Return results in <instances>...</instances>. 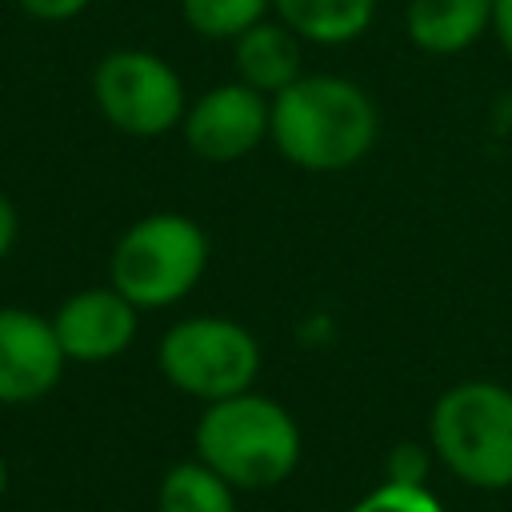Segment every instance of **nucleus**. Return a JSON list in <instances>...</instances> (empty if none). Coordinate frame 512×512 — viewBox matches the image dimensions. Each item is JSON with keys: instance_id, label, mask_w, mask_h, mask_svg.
I'll return each instance as SVG.
<instances>
[{"instance_id": "f257e3e1", "label": "nucleus", "mask_w": 512, "mask_h": 512, "mask_svg": "<svg viewBox=\"0 0 512 512\" xmlns=\"http://www.w3.org/2000/svg\"><path fill=\"white\" fill-rule=\"evenodd\" d=\"M380 136L376 100L348 76L304 72L280 96H272L268 140L304 172L356 168Z\"/></svg>"}, {"instance_id": "f03ea898", "label": "nucleus", "mask_w": 512, "mask_h": 512, "mask_svg": "<svg viewBox=\"0 0 512 512\" xmlns=\"http://www.w3.org/2000/svg\"><path fill=\"white\" fill-rule=\"evenodd\" d=\"M196 460L232 488H272L300 464V428L284 404L248 388L204 408L196 420Z\"/></svg>"}, {"instance_id": "7ed1b4c3", "label": "nucleus", "mask_w": 512, "mask_h": 512, "mask_svg": "<svg viewBox=\"0 0 512 512\" xmlns=\"http://www.w3.org/2000/svg\"><path fill=\"white\" fill-rule=\"evenodd\" d=\"M208 268V236L184 212H148L132 220L108 256V284L136 308L184 300Z\"/></svg>"}, {"instance_id": "20e7f679", "label": "nucleus", "mask_w": 512, "mask_h": 512, "mask_svg": "<svg viewBox=\"0 0 512 512\" xmlns=\"http://www.w3.org/2000/svg\"><path fill=\"white\" fill-rule=\"evenodd\" d=\"M432 452L472 488H512V388L496 380L452 384L428 416Z\"/></svg>"}, {"instance_id": "39448f33", "label": "nucleus", "mask_w": 512, "mask_h": 512, "mask_svg": "<svg viewBox=\"0 0 512 512\" xmlns=\"http://www.w3.org/2000/svg\"><path fill=\"white\" fill-rule=\"evenodd\" d=\"M156 364L176 392L216 404L252 388L260 372V344L240 320L188 316L160 336Z\"/></svg>"}, {"instance_id": "423d86ee", "label": "nucleus", "mask_w": 512, "mask_h": 512, "mask_svg": "<svg viewBox=\"0 0 512 512\" xmlns=\"http://www.w3.org/2000/svg\"><path fill=\"white\" fill-rule=\"evenodd\" d=\"M92 100L100 116L132 140L168 136L188 112L184 80L148 48H116L100 56L92 72Z\"/></svg>"}, {"instance_id": "0eeeda50", "label": "nucleus", "mask_w": 512, "mask_h": 512, "mask_svg": "<svg viewBox=\"0 0 512 512\" xmlns=\"http://www.w3.org/2000/svg\"><path fill=\"white\" fill-rule=\"evenodd\" d=\"M268 128L272 100L240 80H224L200 92L180 120L184 144L208 164H232L248 156L252 148H260V140H268Z\"/></svg>"}, {"instance_id": "6e6552de", "label": "nucleus", "mask_w": 512, "mask_h": 512, "mask_svg": "<svg viewBox=\"0 0 512 512\" xmlns=\"http://www.w3.org/2000/svg\"><path fill=\"white\" fill-rule=\"evenodd\" d=\"M68 356L48 316L32 308H0V404L44 400L64 372Z\"/></svg>"}, {"instance_id": "1a4fd4ad", "label": "nucleus", "mask_w": 512, "mask_h": 512, "mask_svg": "<svg viewBox=\"0 0 512 512\" xmlns=\"http://www.w3.org/2000/svg\"><path fill=\"white\" fill-rule=\"evenodd\" d=\"M136 316H140V308L128 296H120L112 284H100V288L72 292L56 308L52 328H56V340L68 360L104 364L136 340V324H140Z\"/></svg>"}, {"instance_id": "9d476101", "label": "nucleus", "mask_w": 512, "mask_h": 512, "mask_svg": "<svg viewBox=\"0 0 512 512\" xmlns=\"http://www.w3.org/2000/svg\"><path fill=\"white\" fill-rule=\"evenodd\" d=\"M236 80L264 92L268 100L280 96L288 84L304 76V40L284 20H260L232 40Z\"/></svg>"}, {"instance_id": "9b49d317", "label": "nucleus", "mask_w": 512, "mask_h": 512, "mask_svg": "<svg viewBox=\"0 0 512 512\" xmlns=\"http://www.w3.org/2000/svg\"><path fill=\"white\" fill-rule=\"evenodd\" d=\"M496 0H408L404 32L428 56H456L492 32Z\"/></svg>"}, {"instance_id": "f8f14e48", "label": "nucleus", "mask_w": 512, "mask_h": 512, "mask_svg": "<svg viewBox=\"0 0 512 512\" xmlns=\"http://www.w3.org/2000/svg\"><path fill=\"white\" fill-rule=\"evenodd\" d=\"M272 12L304 44L340 48L368 32L376 16V0H272Z\"/></svg>"}, {"instance_id": "ddd939ff", "label": "nucleus", "mask_w": 512, "mask_h": 512, "mask_svg": "<svg viewBox=\"0 0 512 512\" xmlns=\"http://www.w3.org/2000/svg\"><path fill=\"white\" fill-rule=\"evenodd\" d=\"M156 508L160 512H236V496H232V484L220 472H212L204 460H184L164 472Z\"/></svg>"}, {"instance_id": "4468645a", "label": "nucleus", "mask_w": 512, "mask_h": 512, "mask_svg": "<svg viewBox=\"0 0 512 512\" xmlns=\"http://www.w3.org/2000/svg\"><path fill=\"white\" fill-rule=\"evenodd\" d=\"M272 12V0H180L184 24L204 40H236Z\"/></svg>"}, {"instance_id": "2eb2a0df", "label": "nucleus", "mask_w": 512, "mask_h": 512, "mask_svg": "<svg viewBox=\"0 0 512 512\" xmlns=\"http://www.w3.org/2000/svg\"><path fill=\"white\" fill-rule=\"evenodd\" d=\"M352 512H444V504L424 484H392V480H384Z\"/></svg>"}, {"instance_id": "dca6fc26", "label": "nucleus", "mask_w": 512, "mask_h": 512, "mask_svg": "<svg viewBox=\"0 0 512 512\" xmlns=\"http://www.w3.org/2000/svg\"><path fill=\"white\" fill-rule=\"evenodd\" d=\"M424 472H428L424 448H416V444L392 448V456H388V480L392 484H424Z\"/></svg>"}, {"instance_id": "f3484780", "label": "nucleus", "mask_w": 512, "mask_h": 512, "mask_svg": "<svg viewBox=\"0 0 512 512\" xmlns=\"http://www.w3.org/2000/svg\"><path fill=\"white\" fill-rule=\"evenodd\" d=\"M32 20H44V24H64L72 16H80L92 0H16Z\"/></svg>"}, {"instance_id": "a211bd4d", "label": "nucleus", "mask_w": 512, "mask_h": 512, "mask_svg": "<svg viewBox=\"0 0 512 512\" xmlns=\"http://www.w3.org/2000/svg\"><path fill=\"white\" fill-rule=\"evenodd\" d=\"M16 236H20V212H16V204L0 192V260L16 248Z\"/></svg>"}, {"instance_id": "6ab92c4d", "label": "nucleus", "mask_w": 512, "mask_h": 512, "mask_svg": "<svg viewBox=\"0 0 512 512\" xmlns=\"http://www.w3.org/2000/svg\"><path fill=\"white\" fill-rule=\"evenodd\" d=\"M492 32H496L500 48L512 56V0H496L492 4Z\"/></svg>"}, {"instance_id": "aec40b11", "label": "nucleus", "mask_w": 512, "mask_h": 512, "mask_svg": "<svg viewBox=\"0 0 512 512\" xmlns=\"http://www.w3.org/2000/svg\"><path fill=\"white\" fill-rule=\"evenodd\" d=\"M4 488H8V464H4V456H0V500H4Z\"/></svg>"}]
</instances>
